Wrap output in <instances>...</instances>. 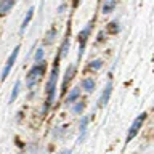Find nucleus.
<instances>
[{
  "label": "nucleus",
  "instance_id": "f257e3e1",
  "mask_svg": "<svg viewBox=\"0 0 154 154\" xmlns=\"http://www.w3.org/2000/svg\"><path fill=\"white\" fill-rule=\"evenodd\" d=\"M58 74H60V66H58V60H56L55 61V67H53V72L50 75V80H48V85H47V104H45V109L50 108V106L53 104V100H55Z\"/></svg>",
  "mask_w": 154,
  "mask_h": 154
},
{
  "label": "nucleus",
  "instance_id": "f03ea898",
  "mask_svg": "<svg viewBox=\"0 0 154 154\" xmlns=\"http://www.w3.org/2000/svg\"><path fill=\"white\" fill-rule=\"evenodd\" d=\"M43 72H45V63H38V64H35L32 67L31 71L27 72V77H26V84L27 87H34L37 84L38 80H40V77L43 75Z\"/></svg>",
  "mask_w": 154,
  "mask_h": 154
},
{
  "label": "nucleus",
  "instance_id": "7ed1b4c3",
  "mask_svg": "<svg viewBox=\"0 0 154 154\" xmlns=\"http://www.w3.org/2000/svg\"><path fill=\"white\" fill-rule=\"evenodd\" d=\"M144 119H146V114H141V116H138V117L135 119V122L132 124V127H130L128 133H127V141H130V140H133L135 137H137V133L140 132V128H141Z\"/></svg>",
  "mask_w": 154,
  "mask_h": 154
},
{
  "label": "nucleus",
  "instance_id": "20e7f679",
  "mask_svg": "<svg viewBox=\"0 0 154 154\" xmlns=\"http://www.w3.org/2000/svg\"><path fill=\"white\" fill-rule=\"evenodd\" d=\"M18 53H19V47H16V48H14V50H13V53L10 55L8 61H7V64H5V67H3L2 79H7V77H8L10 71H11V67H13V64H14V61H16V58H18Z\"/></svg>",
  "mask_w": 154,
  "mask_h": 154
},
{
  "label": "nucleus",
  "instance_id": "39448f33",
  "mask_svg": "<svg viewBox=\"0 0 154 154\" xmlns=\"http://www.w3.org/2000/svg\"><path fill=\"white\" fill-rule=\"evenodd\" d=\"M111 95H112V84H108V85H106V88L103 90V93H101V96H100V103H98V106L108 104Z\"/></svg>",
  "mask_w": 154,
  "mask_h": 154
},
{
  "label": "nucleus",
  "instance_id": "423d86ee",
  "mask_svg": "<svg viewBox=\"0 0 154 154\" xmlns=\"http://www.w3.org/2000/svg\"><path fill=\"white\" fill-rule=\"evenodd\" d=\"M90 31H91V24H88L84 31H80L79 34V40H80V53L84 51V47H85V42H87V38H88L90 35Z\"/></svg>",
  "mask_w": 154,
  "mask_h": 154
},
{
  "label": "nucleus",
  "instance_id": "0eeeda50",
  "mask_svg": "<svg viewBox=\"0 0 154 154\" xmlns=\"http://www.w3.org/2000/svg\"><path fill=\"white\" fill-rule=\"evenodd\" d=\"M82 88H84L85 91H93L95 90V80L93 79H90V77H87V79L82 80Z\"/></svg>",
  "mask_w": 154,
  "mask_h": 154
},
{
  "label": "nucleus",
  "instance_id": "6e6552de",
  "mask_svg": "<svg viewBox=\"0 0 154 154\" xmlns=\"http://www.w3.org/2000/svg\"><path fill=\"white\" fill-rule=\"evenodd\" d=\"M14 7L13 0H7V2H0V14H7L10 10Z\"/></svg>",
  "mask_w": 154,
  "mask_h": 154
},
{
  "label": "nucleus",
  "instance_id": "1a4fd4ad",
  "mask_svg": "<svg viewBox=\"0 0 154 154\" xmlns=\"http://www.w3.org/2000/svg\"><path fill=\"white\" fill-rule=\"evenodd\" d=\"M32 16H34V8H29V11H27V14H26V18L23 19V24H21V32H24V29H26V27H27V24L31 23Z\"/></svg>",
  "mask_w": 154,
  "mask_h": 154
},
{
  "label": "nucleus",
  "instance_id": "9d476101",
  "mask_svg": "<svg viewBox=\"0 0 154 154\" xmlns=\"http://www.w3.org/2000/svg\"><path fill=\"white\" fill-rule=\"evenodd\" d=\"M72 72H74V66H69V67H67V71H66V75H64V82H63V90H64L67 87V84H69Z\"/></svg>",
  "mask_w": 154,
  "mask_h": 154
},
{
  "label": "nucleus",
  "instance_id": "9b49d317",
  "mask_svg": "<svg viewBox=\"0 0 154 154\" xmlns=\"http://www.w3.org/2000/svg\"><path fill=\"white\" fill-rule=\"evenodd\" d=\"M79 95H80V90H79V88H72V91L67 95V98H66L67 103H74V101L79 98Z\"/></svg>",
  "mask_w": 154,
  "mask_h": 154
},
{
  "label": "nucleus",
  "instance_id": "f8f14e48",
  "mask_svg": "<svg viewBox=\"0 0 154 154\" xmlns=\"http://www.w3.org/2000/svg\"><path fill=\"white\" fill-rule=\"evenodd\" d=\"M87 125H88V117H84L80 120V127H79V130H80V138L85 135V132H87Z\"/></svg>",
  "mask_w": 154,
  "mask_h": 154
},
{
  "label": "nucleus",
  "instance_id": "ddd939ff",
  "mask_svg": "<svg viewBox=\"0 0 154 154\" xmlns=\"http://www.w3.org/2000/svg\"><path fill=\"white\" fill-rule=\"evenodd\" d=\"M116 8V2H104L103 7H101V10H103V13H109L111 10Z\"/></svg>",
  "mask_w": 154,
  "mask_h": 154
},
{
  "label": "nucleus",
  "instance_id": "4468645a",
  "mask_svg": "<svg viewBox=\"0 0 154 154\" xmlns=\"http://www.w3.org/2000/svg\"><path fill=\"white\" fill-rule=\"evenodd\" d=\"M101 64H103V63H101L100 60H95V61H91L90 64H88V69H91V71H98L100 67H101Z\"/></svg>",
  "mask_w": 154,
  "mask_h": 154
},
{
  "label": "nucleus",
  "instance_id": "2eb2a0df",
  "mask_svg": "<svg viewBox=\"0 0 154 154\" xmlns=\"http://www.w3.org/2000/svg\"><path fill=\"white\" fill-rule=\"evenodd\" d=\"M18 93H19V82H16V84H14V88H13V93H11V96H10V101H13L16 100V96H18Z\"/></svg>",
  "mask_w": 154,
  "mask_h": 154
},
{
  "label": "nucleus",
  "instance_id": "dca6fc26",
  "mask_svg": "<svg viewBox=\"0 0 154 154\" xmlns=\"http://www.w3.org/2000/svg\"><path fill=\"white\" fill-rule=\"evenodd\" d=\"M35 61H37V64L43 61V50H42V48H38L37 53H35Z\"/></svg>",
  "mask_w": 154,
  "mask_h": 154
},
{
  "label": "nucleus",
  "instance_id": "f3484780",
  "mask_svg": "<svg viewBox=\"0 0 154 154\" xmlns=\"http://www.w3.org/2000/svg\"><path fill=\"white\" fill-rule=\"evenodd\" d=\"M55 34H56V31H55V29H53V31H50V32H48V35H47V43H50V42H53V37H55Z\"/></svg>",
  "mask_w": 154,
  "mask_h": 154
},
{
  "label": "nucleus",
  "instance_id": "a211bd4d",
  "mask_svg": "<svg viewBox=\"0 0 154 154\" xmlns=\"http://www.w3.org/2000/svg\"><path fill=\"white\" fill-rule=\"evenodd\" d=\"M82 109H84V103H79V104H75V106H74V112H75V114L82 112Z\"/></svg>",
  "mask_w": 154,
  "mask_h": 154
},
{
  "label": "nucleus",
  "instance_id": "6ab92c4d",
  "mask_svg": "<svg viewBox=\"0 0 154 154\" xmlns=\"http://www.w3.org/2000/svg\"><path fill=\"white\" fill-rule=\"evenodd\" d=\"M61 154H71V152H69V151H63Z\"/></svg>",
  "mask_w": 154,
  "mask_h": 154
}]
</instances>
